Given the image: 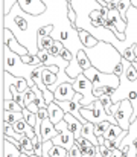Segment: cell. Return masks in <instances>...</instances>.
<instances>
[{
  "label": "cell",
  "instance_id": "obj_23",
  "mask_svg": "<svg viewBox=\"0 0 137 157\" xmlns=\"http://www.w3.org/2000/svg\"><path fill=\"white\" fill-rule=\"evenodd\" d=\"M114 3H116V6H117V9H119V12H120V15L127 20V14H128V9L133 6L131 5V0H113Z\"/></svg>",
  "mask_w": 137,
  "mask_h": 157
},
{
  "label": "cell",
  "instance_id": "obj_15",
  "mask_svg": "<svg viewBox=\"0 0 137 157\" xmlns=\"http://www.w3.org/2000/svg\"><path fill=\"white\" fill-rule=\"evenodd\" d=\"M47 111H49V117H50V121L56 125L58 122H61L63 119H64V116H66V111L63 110V107H59L56 101H53V102H50V104L47 105Z\"/></svg>",
  "mask_w": 137,
  "mask_h": 157
},
{
  "label": "cell",
  "instance_id": "obj_4",
  "mask_svg": "<svg viewBox=\"0 0 137 157\" xmlns=\"http://www.w3.org/2000/svg\"><path fill=\"white\" fill-rule=\"evenodd\" d=\"M84 75L93 82V89H99L104 86H113V87H119L120 86V76L116 73H107V72H101L96 67H89L87 70H84Z\"/></svg>",
  "mask_w": 137,
  "mask_h": 157
},
{
  "label": "cell",
  "instance_id": "obj_36",
  "mask_svg": "<svg viewBox=\"0 0 137 157\" xmlns=\"http://www.w3.org/2000/svg\"><path fill=\"white\" fill-rule=\"evenodd\" d=\"M114 73H116V75H119V76H122V75H124V63H120V64H117V66H116Z\"/></svg>",
  "mask_w": 137,
  "mask_h": 157
},
{
  "label": "cell",
  "instance_id": "obj_20",
  "mask_svg": "<svg viewBox=\"0 0 137 157\" xmlns=\"http://www.w3.org/2000/svg\"><path fill=\"white\" fill-rule=\"evenodd\" d=\"M18 119H23V111H11V110H3V121L14 125Z\"/></svg>",
  "mask_w": 137,
  "mask_h": 157
},
{
  "label": "cell",
  "instance_id": "obj_21",
  "mask_svg": "<svg viewBox=\"0 0 137 157\" xmlns=\"http://www.w3.org/2000/svg\"><path fill=\"white\" fill-rule=\"evenodd\" d=\"M46 154L50 157H67L69 156V150H66L61 145H52Z\"/></svg>",
  "mask_w": 137,
  "mask_h": 157
},
{
  "label": "cell",
  "instance_id": "obj_3",
  "mask_svg": "<svg viewBox=\"0 0 137 157\" xmlns=\"http://www.w3.org/2000/svg\"><path fill=\"white\" fill-rule=\"evenodd\" d=\"M113 102H120L122 99H130L134 113H133V122L137 117V79L136 81H130L125 78V75L120 76V86L116 89L114 95L111 96Z\"/></svg>",
  "mask_w": 137,
  "mask_h": 157
},
{
  "label": "cell",
  "instance_id": "obj_2",
  "mask_svg": "<svg viewBox=\"0 0 137 157\" xmlns=\"http://www.w3.org/2000/svg\"><path fill=\"white\" fill-rule=\"evenodd\" d=\"M84 51L89 55L93 67L107 73H114L116 66L120 64L124 58L119 49L113 43H108V41H99L93 48L84 46Z\"/></svg>",
  "mask_w": 137,
  "mask_h": 157
},
{
  "label": "cell",
  "instance_id": "obj_33",
  "mask_svg": "<svg viewBox=\"0 0 137 157\" xmlns=\"http://www.w3.org/2000/svg\"><path fill=\"white\" fill-rule=\"evenodd\" d=\"M37 55H38V58L41 59V63L44 64V61L47 59V56H49V49H41V51L37 53Z\"/></svg>",
  "mask_w": 137,
  "mask_h": 157
},
{
  "label": "cell",
  "instance_id": "obj_6",
  "mask_svg": "<svg viewBox=\"0 0 137 157\" xmlns=\"http://www.w3.org/2000/svg\"><path fill=\"white\" fill-rule=\"evenodd\" d=\"M127 29H125V40L122 41L120 40V46L117 48L119 52L122 53V51L127 48V46H136V55H137V8L131 6L128 9V14H127Z\"/></svg>",
  "mask_w": 137,
  "mask_h": 157
},
{
  "label": "cell",
  "instance_id": "obj_27",
  "mask_svg": "<svg viewBox=\"0 0 137 157\" xmlns=\"http://www.w3.org/2000/svg\"><path fill=\"white\" fill-rule=\"evenodd\" d=\"M111 125V122L108 121V119H105V121H102V122H97V124H94V133H96V136L99 137V136H104V133L108 130V127Z\"/></svg>",
  "mask_w": 137,
  "mask_h": 157
},
{
  "label": "cell",
  "instance_id": "obj_38",
  "mask_svg": "<svg viewBox=\"0 0 137 157\" xmlns=\"http://www.w3.org/2000/svg\"><path fill=\"white\" fill-rule=\"evenodd\" d=\"M131 5H133L134 8H137V0H131Z\"/></svg>",
  "mask_w": 137,
  "mask_h": 157
},
{
  "label": "cell",
  "instance_id": "obj_31",
  "mask_svg": "<svg viewBox=\"0 0 137 157\" xmlns=\"http://www.w3.org/2000/svg\"><path fill=\"white\" fill-rule=\"evenodd\" d=\"M69 157H82V151L79 150V147L76 144L69 150Z\"/></svg>",
  "mask_w": 137,
  "mask_h": 157
},
{
  "label": "cell",
  "instance_id": "obj_29",
  "mask_svg": "<svg viewBox=\"0 0 137 157\" xmlns=\"http://www.w3.org/2000/svg\"><path fill=\"white\" fill-rule=\"evenodd\" d=\"M23 95H25V105L28 107V105L31 104V102H34L35 101V90L32 89V87H29L26 92H23Z\"/></svg>",
  "mask_w": 137,
  "mask_h": 157
},
{
  "label": "cell",
  "instance_id": "obj_13",
  "mask_svg": "<svg viewBox=\"0 0 137 157\" xmlns=\"http://www.w3.org/2000/svg\"><path fill=\"white\" fill-rule=\"evenodd\" d=\"M127 130H124L120 125H117V124H111L110 127H108V130L104 133V137L105 139H113V140H116L119 145H120V142L124 140V137L127 136Z\"/></svg>",
  "mask_w": 137,
  "mask_h": 157
},
{
  "label": "cell",
  "instance_id": "obj_18",
  "mask_svg": "<svg viewBox=\"0 0 137 157\" xmlns=\"http://www.w3.org/2000/svg\"><path fill=\"white\" fill-rule=\"evenodd\" d=\"M79 38L84 43V46H89V48H93V46H96L99 43V40L91 32L86 31V29H79Z\"/></svg>",
  "mask_w": 137,
  "mask_h": 157
},
{
  "label": "cell",
  "instance_id": "obj_35",
  "mask_svg": "<svg viewBox=\"0 0 137 157\" xmlns=\"http://www.w3.org/2000/svg\"><path fill=\"white\" fill-rule=\"evenodd\" d=\"M110 157H124V150H120V148L113 150L111 154H110Z\"/></svg>",
  "mask_w": 137,
  "mask_h": 157
},
{
  "label": "cell",
  "instance_id": "obj_24",
  "mask_svg": "<svg viewBox=\"0 0 137 157\" xmlns=\"http://www.w3.org/2000/svg\"><path fill=\"white\" fill-rule=\"evenodd\" d=\"M21 111H23V117H25V121H26L31 127L35 128V125H37V119H38V114L34 113V111H31L28 107H25Z\"/></svg>",
  "mask_w": 137,
  "mask_h": 157
},
{
  "label": "cell",
  "instance_id": "obj_7",
  "mask_svg": "<svg viewBox=\"0 0 137 157\" xmlns=\"http://www.w3.org/2000/svg\"><path fill=\"white\" fill-rule=\"evenodd\" d=\"M72 84H73V89H75L78 93L82 95V99H81L82 107H89V105L93 104V102L97 99V98L94 96V92H93V90H94V89H93V82L84 75V72L79 73Z\"/></svg>",
  "mask_w": 137,
  "mask_h": 157
},
{
  "label": "cell",
  "instance_id": "obj_25",
  "mask_svg": "<svg viewBox=\"0 0 137 157\" xmlns=\"http://www.w3.org/2000/svg\"><path fill=\"white\" fill-rule=\"evenodd\" d=\"M55 43L52 35H38V49H50V46Z\"/></svg>",
  "mask_w": 137,
  "mask_h": 157
},
{
  "label": "cell",
  "instance_id": "obj_8",
  "mask_svg": "<svg viewBox=\"0 0 137 157\" xmlns=\"http://www.w3.org/2000/svg\"><path fill=\"white\" fill-rule=\"evenodd\" d=\"M133 113L134 108L130 99H122L120 102H117V110L113 113L117 125H120L124 130H130L131 124H133Z\"/></svg>",
  "mask_w": 137,
  "mask_h": 157
},
{
  "label": "cell",
  "instance_id": "obj_34",
  "mask_svg": "<svg viewBox=\"0 0 137 157\" xmlns=\"http://www.w3.org/2000/svg\"><path fill=\"white\" fill-rule=\"evenodd\" d=\"M69 18L73 21V25H75V21H76V11L73 9V6L72 5H69Z\"/></svg>",
  "mask_w": 137,
  "mask_h": 157
},
{
  "label": "cell",
  "instance_id": "obj_1",
  "mask_svg": "<svg viewBox=\"0 0 137 157\" xmlns=\"http://www.w3.org/2000/svg\"><path fill=\"white\" fill-rule=\"evenodd\" d=\"M3 69L15 76L25 78L29 84V87L32 86H38L43 82V69L44 64L40 66H32V64H26L21 56L14 51H11L6 44H3Z\"/></svg>",
  "mask_w": 137,
  "mask_h": 157
},
{
  "label": "cell",
  "instance_id": "obj_12",
  "mask_svg": "<svg viewBox=\"0 0 137 157\" xmlns=\"http://www.w3.org/2000/svg\"><path fill=\"white\" fill-rule=\"evenodd\" d=\"M55 101H70L75 98L76 90L73 89L72 82H61L56 89H55Z\"/></svg>",
  "mask_w": 137,
  "mask_h": 157
},
{
  "label": "cell",
  "instance_id": "obj_28",
  "mask_svg": "<svg viewBox=\"0 0 137 157\" xmlns=\"http://www.w3.org/2000/svg\"><path fill=\"white\" fill-rule=\"evenodd\" d=\"M3 110H11V111H21L23 107L15 102L14 99H8V101H3Z\"/></svg>",
  "mask_w": 137,
  "mask_h": 157
},
{
  "label": "cell",
  "instance_id": "obj_19",
  "mask_svg": "<svg viewBox=\"0 0 137 157\" xmlns=\"http://www.w3.org/2000/svg\"><path fill=\"white\" fill-rule=\"evenodd\" d=\"M3 150H5V157H20L21 156V151L12 142H9L5 137H3Z\"/></svg>",
  "mask_w": 137,
  "mask_h": 157
},
{
  "label": "cell",
  "instance_id": "obj_40",
  "mask_svg": "<svg viewBox=\"0 0 137 157\" xmlns=\"http://www.w3.org/2000/svg\"><path fill=\"white\" fill-rule=\"evenodd\" d=\"M20 157H31V156H29V154H26V153H21V156Z\"/></svg>",
  "mask_w": 137,
  "mask_h": 157
},
{
  "label": "cell",
  "instance_id": "obj_26",
  "mask_svg": "<svg viewBox=\"0 0 137 157\" xmlns=\"http://www.w3.org/2000/svg\"><path fill=\"white\" fill-rule=\"evenodd\" d=\"M90 18H91V21H93V25H94L96 28H99V26H104V20H105L107 17H104V15L101 14V9H93L90 14Z\"/></svg>",
  "mask_w": 137,
  "mask_h": 157
},
{
  "label": "cell",
  "instance_id": "obj_17",
  "mask_svg": "<svg viewBox=\"0 0 137 157\" xmlns=\"http://www.w3.org/2000/svg\"><path fill=\"white\" fill-rule=\"evenodd\" d=\"M81 136L86 137V139H89L93 145H99V139H97V136H96V133H94V124H93V122H89V121H87V122L82 125Z\"/></svg>",
  "mask_w": 137,
  "mask_h": 157
},
{
  "label": "cell",
  "instance_id": "obj_14",
  "mask_svg": "<svg viewBox=\"0 0 137 157\" xmlns=\"http://www.w3.org/2000/svg\"><path fill=\"white\" fill-rule=\"evenodd\" d=\"M56 134H58L56 127H55V124L50 121V117L44 119L43 124H41V139H43V142H46V140H52Z\"/></svg>",
  "mask_w": 137,
  "mask_h": 157
},
{
  "label": "cell",
  "instance_id": "obj_11",
  "mask_svg": "<svg viewBox=\"0 0 137 157\" xmlns=\"http://www.w3.org/2000/svg\"><path fill=\"white\" fill-rule=\"evenodd\" d=\"M18 5L21 6L23 11L32 15H40L46 11V3L43 0H18Z\"/></svg>",
  "mask_w": 137,
  "mask_h": 157
},
{
  "label": "cell",
  "instance_id": "obj_42",
  "mask_svg": "<svg viewBox=\"0 0 137 157\" xmlns=\"http://www.w3.org/2000/svg\"><path fill=\"white\" fill-rule=\"evenodd\" d=\"M133 64H134V67H136V70H137V61H133Z\"/></svg>",
  "mask_w": 137,
  "mask_h": 157
},
{
  "label": "cell",
  "instance_id": "obj_39",
  "mask_svg": "<svg viewBox=\"0 0 137 157\" xmlns=\"http://www.w3.org/2000/svg\"><path fill=\"white\" fill-rule=\"evenodd\" d=\"M43 157H50V156H47V154H43ZM67 157H69V156H67ZM94 157H102V156H101V154L97 153V154H96V156H94Z\"/></svg>",
  "mask_w": 137,
  "mask_h": 157
},
{
  "label": "cell",
  "instance_id": "obj_30",
  "mask_svg": "<svg viewBox=\"0 0 137 157\" xmlns=\"http://www.w3.org/2000/svg\"><path fill=\"white\" fill-rule=\"evenodd\" d=\"M17 3H18V0H3V15L9 14L11 9H12Z\"/></svg>",
  "mask_w": 137,
  "mask_h": 157
},
{
  "label": "cell",
  "instance_id": "obj_10",
  "mask_svg": "<svg viewBox=\"0 0 137 157\" xmlns=\"http://www.w3.org/2000/svg\"><path fill=\"white\" fill-rule=\"evenodd\" d=\"M3 44H6L11 51H14L15 53H18V55H26V53H29L28 51V48H25L18 40H17V37H15V34L11 31V29H8V28H3Z\"/></svg>",
  "mask_w": 137,
  "mask_h": 157
},
{
  "label": "cell",
  "instance_id": "obj_5",
  "mask_svg": "<svg viewBox=\"0 0 137 157\" xmlns=\"http://www.w3.org/2000/svg\"><path fill=\"white\" fill-rule=\"evenodd\" d=\"M81 114L84 116L86 121L89 122H93V124H97V122H102L105 119H108L111 124H117L114 116L113 114H108L105 107L102 105V102L99 99H96L93 104H90L89 107H82L81 108Z\"/></svg>",
  "mask_w": 137,
  "mask_h": 157
},
{
  "label": "cell",
  "instance_id": "obj_16",
  "mask_svg": "<svg viewBox=\"0 0 137 157\" xmlns=\"http://www.w3.org/2000/svg\"><path fill=\"white\" fill-rule=\"evenodd\" d=\"M108 18L113 21V25L117 28V31H119V32L125 34V29H127L128 23H127V20L120 15L119 9H110V12H108Z\"/></svg>",
  "mask_w": 137,
  "mask_h": 157
},
{
  "label": "cell",
  "instance_id": "obj_41",
  "mask_svg": "<svg viewBox=\"0 0 137 157\" xmlns=\"http://www.w3.org/2000/svg\"><path fill=\"white\" fill-rule=\"evenodd\" d=\"M104 2H105V3H107V5H108V3H111V2H113V0H104Z\"/></svg>",
  "mask_w": 137,
  "mask_h": 157
},
{
  "label": "cell",
  "instance_id": "obj_32",
  "mask_svg": "<svg viewBox=\"0 0 137 157\" xmlns=\"http://www.w3.org/2000/svg\"><path fill=\"white\" fill-rule=\"evenodd\" d=\"M97 150H99V154L102 157H110V154H111V151L113 150H110V148H107L104 144H101V145H97Z\"/></svg>",
  "mask_w": 137,
  "mask_h": 157
},
{
  "label": "cell",
  "instance_id": "obj_9",
  "mask_svg": "<svg viewBox=\"0 0 137 157\" xmlns=\"http://www.w3.org/2000/svg\"><path fill=\"white\" fill-rule=\"evenodd\" d=\"M81 99H82V95L76 92V95H75V98H73V99H70V101H56V102H58L59 107H63V110H64L66 113L73 114V116H75V117H78L82 124H86L87 121H86V119H84V116L81 114V108H82Z\"/></svg>",
  "mask_w": 137,
  "mask_h": 157
},
{
  "label": "cell",
  "instance_id": "obj_37",
  "mask_svg": "<svg viewBox=\"0 0 137 157\" xmlns=\"http://www.w3.org/2000/svg\"><path fill=\"white\" fill-rule=\"evenodd\" d=\"M28 108H29V110H31V111H34V113H38V110H40V108H38V107H37V105L34 104V102H31V104L28 105Z\"/></svg>",
  "mask_w": 137,
  "mask_h": 157
},
{
  "label": "cell",
  "instance_id": "obj_22",
  "mask_svg": "<svg viewBox=\"0 0 137 157\" xmlns=\"http://www.w3.org/2000/svg\"><path fill=\"white\" fill-rule=\"evenodd\" d=\"M76 59H78V64L82 67V70H87L89 67H91L93 64H91L90 58H89V55L86 53L84 49H81L79 52H78V56H76Z\"/></svg>",
  "mask_w": 137,
  "mask_h": 157
}]
</instances>
